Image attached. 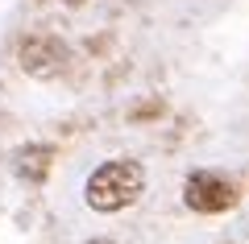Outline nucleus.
Segmentation results:
<instances>
[{
  "mask_svg": "<svg viewBox=\"0 0 249 244\" xmlns=\"http://www.w3.org/2000/svg\"><path fill=\"white\" fill-rule=\"evenodd\" d=\"M142 191H145L142 162H133V157H108V162H100L88 174V182H83V203H88L91 211H100V215H116V211L133 207V203L142 199Z\"/></svg>",
  "mask_w": 249,
  "mask_h": 244,
  "instance_id": "nucleus-1",
  "label": "nucleus"
},
{
  "mask_svg": "<svg viewBox=\"0 0 249 244\" xmlns=\"http://www.w3.org/2000/svg\"><path fill=\"white\" fill-rule=\"evenodd\" d=\"M62 4H67V9H79V4H88V0H62Z\"/></svg>",
  "mask_w": 249,
  "mask_h": 244,
  "instance_id": "nucleus-5",
  "label": "nucleus"
},
{
  "mask_svg": "<svg viewBox=\"0 0 249 244\" xmlns=\"http://www.w3.org/2000/svg\"><path fill=\"white\" fill-rule=\"evenodd\" d=\"M54 157H58V153H54V145H25V149L13 153V174H17L25 186H37V182L50 178Z\"/></svg>",
  "mask_w": 249,
  "mask_h": 244,
  "instance_id": "nucleus-4",
  "label": "nucleus"
},
{
  "mask_svg": "<svg viewBox=\"0 0 249 244\" xmlns=\"http://www.w3.org/2000/svg\"><path fill=\"white\" fill-rule=\"evenodd\" d=\"M67 58H71V54H67V46H62L54 33H29L25 42L17 46V66L25 70V75H34V79L62 75Z\"/></svg>",
  "mask_w": 249,
  "mask_h": 244,
  "instance_id": "nucleus-3",
  "label": "nucleus"
},
{
  "mask_svg": "<svg viewBox=\"0 0 249 244\" xmlns=\"http://www.w3.org/2000/svg\"><path fill=\"white\" fill-rule=\"evenodd\" d=\"M183 203L196 215H224L241 203V191L224 170H191L183 178Z\"/></svg>",
  "mask_w": 249,
  "mask_h": 244,
  "instance_id": "nucleus-2",
  "label": "nucleus"
},
{
  "mask_svg": "<svg viewBox=\"0 0 249 244\" xmlns=\"http://www.w3.org/2000/svg\"><path fill=\"white\" fill-rule=\"evenodd\" d=\"M83 244H112V240H104V236H96V240H83Z\"/></svg>",
  "mask_w": 249,
  "mask_h": 244,
  "instance_id": "nucleus-6",
  "label": "nucleus"
}]
</instances>
